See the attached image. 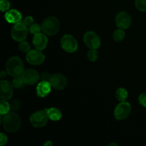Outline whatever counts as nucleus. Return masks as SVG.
Wrapping results in <instances>:
<instances>
[{
    "mask_svg": "<svg viewBox=\"0 0 146 146\" xmlns=\"http://www.w3.org/2000/svg\"><path fill=\"white\" fill-rule=\"evenodd\" d=\"M10 8V2L8 0H1L0 1V9L3 12H6Z\"/></svg>",
    "mask_w": 146,
    "mask_h": 146,
    "instance_id": "nucleus-26",
    "label": "nucleus"
},
{
    "mask_svg": "<svg viewBox=\"0 0 146 146\" xmlns=\"http://www.w3.org/2000/svg\"><path fill=\"white\" fill-rule=\"evenodd\" d=\"M7 141H8V138H7V135L3 133H0V145L1 146L4 145L7 143Z\"/></svg>",
    "mask_w": 146,
    "mask_h": 146,
    "instance_id": "nucleus-31",
    "label": "nucleus"
},
{
    "mask_svg": "<svg viewBox=\"0 0 146 146\" xmlns=\"http://www.w3.org/2000/svg\"><path fill=\"white\" fill-rule=\"evenodd\" d=\"M2 123L4 130L8 133H14L18 131L21 125L19 115L15 112H9L2 117Z\"/></svg>",
    "mask_w": 146,
    "mask_h": 146,
    "instance_id": "nucleus-1",
    "label": "nucleus"
},
{
    "mask_svg": "<svg viewBox=\"0 0 146 146\" xmlns=\"http://www.w3.org/2000/svg\"><path fill=\"white\" fill-rule=\"evenodd\" d=\"M0 96L3 100L8 101L10 100L13 95V85L12 84L6 80H1L0 81Z\"/></svg>",
    "mask_w": 146,
    "mask_h": 146,
    "instance_id": "nucleus-12",
    "label": "nucleus"
},
{
    "mask_svg": "<svg viewBox=\"0 0 146 146\" xmlns=\"http://www.w3.org/2000/svg\"><path fill=\"white\" fill-rule=\"evenodd\" d=\"M52 145H53L52 142H51V141H46V142L44 144V146H51Z\"/></svg>",
    "mask_w": 146,
    "mask_h": 146,
    "instance_id": "nucleus-33",
    "label": "nucleus"
},
{
    "mask_svg": "<svg viewBox=\"0 0 146 146\" xmlns=\"http://www.w3.org/2000/svg\"><path fill=\"white\" fill-rule=\"evenodd\" d=\"M125 36V33L124 31V29L118 28V29L114 31L113 34V38L116 42H120V41H122L124 39Z\"/></svg>",
    "mask_w": 146,
    "mask_h": 146,
    "instance_id": "nucleus-19",
    "label": "nucleus"
},
{
    "mask_svg": "<svg viewBox=\"0 0 146 146\" xmlns=\"http://www.w3.org/2000/svg\"><path fill=\"white\" fill-rule=\"evenodd\" d=\"M132 23V19L129 14L125 11H121L118 13L115 17V24L116 26L122 29H128Z\"/></svg>",
    "mask_w": 146,
    "mask_h": 146,
    "instance_id": "nucleus-10",
    "label": "nucleus"
},
{
    "mask_svg": "<svg viewBox=\"0 0 146 146\" xmlns=\"http://www.w3.org/2000/svg\"><path fill=\"white\" fill-rule=\"evenodd\" d=\"M24 80H23L22 77L21 76H17V77H14V78L13 79L12 81V85L14 88H21L22 87H24Z\"/></svg>",
    "mask_w": 146,
    "mask_h": 146,
    "instance_id": "nucleus-21",
    "label": "nucleus"
},
{
    "mask_svg": "<svg viewBox=\"0 0 146 146\" xmlns=\"http://www.w3.org/2000/svg\"><path fill=\"white\" fill-rule=\"evenodd\" d=\"M131 111V106L126 101L120 102L114 110V116L118 121L126 119Z\"/></svg>",
    "mask_w": 146,
    "mask_h": 146,
    "instance_id": "nucleus-6",
    "label": "nucleus"
},
{
    "mask_svg": "<svg viewBox=\"0 0 146 146\" xmlns=\"http://www.w3.org/2000/svg\"><path fill=\"white\" fill-rule=\"evenodd\" d=\"M6 21L10 24H16L21 21L22 16L21 14L17 9H9L6 11L4 15Z\"/></svg>",
    "mask_w": 146,
    "mask_h": 146,
    "instance_id": "nucleus-16",
    "label": "nucleus"
},
{
    "mask_svg": "<svg viewBox=\"0 0 146 146\" xmlns=\"http://www.w3.org/2000/svg\"><path fill=\"white\" fill-rule=\"evenodd\" d=\"M138 101H139V104H141L142 106L146 108V92L143 93L138 97Z\"/></svg>",
    "mask_w": 146,
    "mask_h": 146,
    "instance_id": "nucleus-28",
    "label": "nucleus"
},
{
    "mask_svg": "<svg viewBox=\"0 0 146 146\" xmlns=\"http://www.w3.org/2000/svg\"><path fill=\"white\" fill-rule=\"evenodd\" d=\"M27 61L29 64L34 66H38L42 64L45 61V56L42 51L38 49L30 50L27 54Z\"/></svg>",
    "mask_w": 146,
    "mask_h": 146,
    "instance_id": "nucleus-8",
    "label": "nucleus"
},
{
    "mask_svg": "<svg viewBox=\"0 0 146 146\" xmlns=\"http://www.w3.org/2000/svg\"><path fill=\"white\" fill-rule=\"evenodd\" d=\"M41 31L47 36H54L58 32L60 22L56 17L51 16L46 18L41 23Z\"/></svg>",
    "mask_w": 146,
    "mask_h": 146,
    "instance_id": "nucleus-3",
    "label": "nucleus"
},
{
    "mask_svg": "<svg viewBox=\"0 0 146 146\" xmlns=\"http://www.w3.org/2000/svg\"><path fill=\"white\" fill-rule=\"evenodd\" d=\"M51 85L50 82L43 81L38 83L36 86V94L40 98H44L50 94L51 91Z\"/></svg>",
    "mask_w": 146,
    "mask_h": 146,
    "instance_id": "nucleus-15",
    "label": "nucleus"
},
{
    "mask_svg": "<svg viewBox=\"0 0 146 146\" xmlns=\"http://www.w3.org/2000/svg\"><path fill=\"white\" fill-rule=\"evenodd\" d=\"M61 48L68 53H74L78 49V42L73 36L66 34L61 39Z\"/></svg>",
    "mask_w": 146,
    "mask_h": 146,
    "instance_id": "nucleus-7",
    "label": "nucleus"
},
{
    "mask_svg": "<svg viewBox=\"0 0 146 146\" xmlns=\"http://www.w3.org/2000/svg\"><path fill=\"white\" fill-rule=\"evenodd\" d=\"M51 77L52 75L49 74V73L47 72H44L41 74V79L43 81H47V82H50L51 79Z\"/></svg>",
    "mask_w": 146,
    "mask_h": 146,
    "instance_id": "nucleus-29",
    "label": "nucleus"
},
{
    "mask_svg": "<svg viewBox=\"0 0 146 146\" xmlns=\"http://www.w3.org/2000/svg\"><path fill=\"white\" fill-rule=\"evenodd\" d=\"M45 111H46L48 119L51 120L53 121H59L61 117H62V113H61V111L56 108H46Z\"/></svg>",
    "mask_w": 146,
    "mask_h": 146,
    "instance_id": "nucleus-17",
    "label": "nucleus"
},
{
    "mask_svg": "<svg viewBox=\"0 0 146 146\" xmlns=\"http://www.w3.org/2000/svg\"><path fill=\"white\" fill-rule=\"evenodd\" d=\"M29 31L31 33V34H34V35H36V34L40 33V31H41V27L38 24H31L29 27Z\"/></svg>",
    "mask_w": 146,
    "mask_h": 146,
    "instance_id": "nucleus-25",
    "label": "nucleus"
},
{
    "mask_svg": "<svg viewBox=\"0 0 146 146\" xmlns=\"http://www.w3.org/2000/svg\"><path fill=\"white\" fill-rule=\"evenodd\" d=\"M10 111H11V108H10L9 103L7 102L6 100L1 99V104H0V113H1V115H6Z\"/></svg>",
    "mask_w": 146,
    "mask_h": 146,
    "instance_id": "nucleus-20",
    "label": "nucleus"
},
{
    "mask_svg": "<svg viewBox=\"0 0 146 146\" xmlns=\"http://www.w3.org/2000/svg\"><path fill=\"white\" fill-rule=\"evenodd\" d=\"M84 41L90 49H98L101 46V39L94 31L86 32L84 36Z\"/></svg>",
    "mask_w": 146,
    "mask_h": 146,
    "instance_id": "nucleus-9",
    "label": "nucleus"
},
{
    "mask_svg": "<svg viewBox=\"0 0 146 146\" xmlns=\"http://www.w3.org/2000/svg\"><path fill=\"white\" fill-rule=\"evenodd\" d=\"M128 91H127V90L124 88H118L116 91V93H115L116 98L118 99V101H120V102L126 101L127 98H128Z\"/></svg>",
    "mask_w": 146,
    "mask_h": 146,
    "instance_id": "nucleus-18",
    "label": "nucleus"
},
{
    "mask_svg": "<svg viewBox=\"0 0 146 146\" xmlns=\"http://www.w3.org/2000/svg\"><path fill=\"white\" fill-rule=\"evenodd\" d=\"M108 145H118L115 143H110V144H108Z\"/></svg>",
    "mask_w": 146,
    "mask_h": 146,
    "instance_id": "nucleus-34",
    "label": "nucleus"
},
{
    "mask_svg": "<svg viewBox=\"0 0 146 146\" xmlns=\"http://www.w3.org/2000/svg\"><path fill=\"white\" fill-rule=\"evenodd\" d=\"M28 34V28L24 21H19L14 24L11 28V35L13 39L18 42L25 40Z\"/></svg>",
    "mask_w": 146,
    "mask_h": 146,
    "instance_id": "nucleus-4",
    "label": "nucleus"
},
{
    "mask_svg": "<svg viewBox=\"0 0 146 146\" xmlns=\"http://www.w3.org/2000/svg\"><path fill=\"white\" fill-rule=\"evenodd\" d=\"M32 43L36 49L43 51L46 48L47 44H48V38L45 34L40 32L34 36Z\"/></svg>",
    "mask_w": 146,
    "mask_h": 146,
    "instance_id": "nucleus-14",
    "label": "nucleus"
},
{
    "mask_svg": "<svg viewBox=\"0 0 146 146\" xmlns=\"http://www.w3.org/2000/svg\"><path fill=\"white\" fill-rule=\"evenodd\" d=\"M21 77L25 84L30 86L37 84L40 79L39 74L37 72V71L32 68L25 70L21 75Z\"/></svg>",
    "mask_w": 146,
    "mask_h": 146,
    "instance_id": "nucleus-11",
    "label": "nucleus"
},
{
    "mask_svg": "<svg viewBox=\"0 0 146 146\" xmlns=\"http://www.w3.org/2000/svg\"><path fill=\"white\" fill-rule=\"evenodd\" d=\"M24 23L27 27H30L31 24H34V18L31 16H27L24 18Z\"/></svg>",
    "mask_w": 146,
    "mask_h": 146,
    "instance_id": "nucleus-30",
    "label": "nucleus"
},
{
    "mask_svg": "<svg viewBox=\"0 0 146 146\" xmlns=\"http://www.w3.org/2000/svg\"><path fill=\"white\" fill-rule=\"evenodd\" d=\"M88 60L91 62H95L98 58V53L96 49H90L87 54Z\"/></svg>",
    "mask_w": 146,
    "mask_h": 146,
    "instance_id": "nucleus-22",
    "label": "nucleus"
},
{
    "mask_svg": "<svg viewBox=\"0 0 146 146\" xmlns=\"http://www.w3.org/2000/svg\"><path fill=\"white\" fill-rule=\"evenodd\" d=\"M7 73L4 71H1V72H0V78H1V79H3L4 78H6V76H7Z\"/></svg>",
    "mask_w": 146,
    "mask_h": 146,
    "instance_id": "nucleus-32",
    "label": "nucleus"
},
{
    "mask_svg": "<svg viewBox=\"0 0 146 146\" xmlns=\"http://www.w3.org/2000/svg\"><path fill=\"white\" fill-rule=\"evenodd\" d=\"M48 117L45 110L38 111L34 113L29 118L31 124L35 128H42L45 126L48 122Z\"/></svg>",
    "mask_w": 146,
    "mask_h": 146,
    "instance_id": "nucleus-5",
    "label": "nucleus"
},
{
    "mask_svg": "<svg viewBox=\"0 0 146 146\" xmlns=\"http://www.w3.org/2000/svg\"><path fill=\"white\" fill-rule=\"evenodd\" d=\"M9 104H10V108H11V111H14V112L18 111L20 108V106H21V104H20L19 101L17 99L10 101Z\"/></svg>",
    "mask_w": 146,
    "mask_h": 146,
    "instance_id": "nucleus-27",
    "label": "nucleus"
},
{
    "mask_svg": "<svg viewBox=\"0 0 146 146\" xmlns=\"http://www.w3.org/2000/svg\"><path fill=\"white\" fill-rule=\"evenodd\" d=\"M51 86L56 90L61 91L64 89L67 85V79L64 75L61 74H55L52 75L51 81Z\"/></svg>",
    "mask_w": 146,
    "mask_h": 146,
    "instance_id": "nucleus-13",
    "label": "nucleus"
},
{
    "mask_svg": "<svg viewBox=\"0 0 146 146\" xmlns=\"http://www.w3.org/2000/svg\"><path fill=\"white\" fill-rule=\"evenodd\" d=\"M19 48L22 52L28 53L31 50V46H30V44L27 41H25L24 40V41L20 42L19 45Z\"/></svg>",
    "mask_w": 146,
    "mask_h": 146,
    "instance_id": "nucleus-24",
    "label": "nucleus"
},
{
    "mask_svg": "<svg viewBox=\"0 0 146 146\" xmlns=\"http://www.w3.org/2000/svg\"><path fill=\"white\" fill-rule=\"evenodd\" d=\"M6 71L9 75L14 78L21 76L25 71L22 60L18 56L11 57L6 64Z\"/></svg>",
    "mask_w": 146,
    "mask_h": 146,
    "instance_id": "nucleus-2",
    "label": "nucleus"
},
{
    "mask_svg": "<svg viewBox=\"0 0 146 146\" xmlns=\"http://www.w3.org/2000/svg\"><path fill=\"white\" fill-rule=\"evenodd\" d=\"M135 5L139 11H146V0H135Z\"/></svg>",
    "mask_w": 146,
    "mask_h": 146,
    "instance_id": "nucleus-23",
    "label": "nucleus"
}]
</instances>
